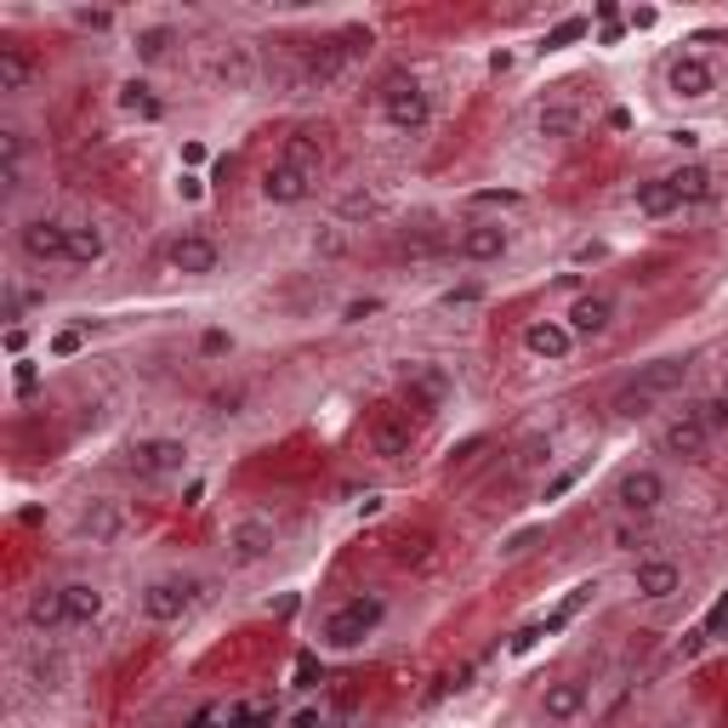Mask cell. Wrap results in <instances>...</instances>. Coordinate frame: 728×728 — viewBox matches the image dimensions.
Here are the masks:
<instances>
[{"mask_svg": "<svg viewBox=\"0 0 728 728\" xmlns=\"http://www.w3.org/2000/svg\"><path fill=\"white\" fill-rule=\"evenodd\" d=\"M660 445H666L671 456H684V461H695V456H700V450L711 445V432H706V427H700V421H695V416L684 410V416H671V421H666V432H660Z\"/></svg>", "mask_w": 728, "mask_h": 728, "instance_id": "cell-18", "label": "cell"}, {"mask_svg": "<svg viewBox=\"0 0 728 728\" xmlns=\"http://www.w3.org/2000/svg\"><path fill=\"white\" fill-rule=\"evenodd\" d=\"M18 160H23V131H0V166H7V182H18Z\"/></svg>", "mask_w": 728, "mask_h": 728, "instance_id": "cell-31", "label": "cell"}, {"mask_svg": "<svg viewBox=\"0 0 728 728\" xmlns=\"http://www.w3.org/2000/svg\"><path fill=\"white\" fill-rule=\"evenodd\" d=\"M523 348L536 353V359H547V365H558V359H569V348H575V330L564 325V319H536L523 330Z\"/></svg>", "mask_w": 728, "mask_h": 728, "instance_id": "cell-11", "label": "cell"}, {"mask_svg": "<svg viewBox=\"0 0 728 728\" xmlns=\"http://www.w3.org/2000/svg\"><path fill=\"white\" fill-rule=\"evenodd\" d=\"M580 472H587V467H569V472H558V478L547 483V501H558V496H569V490H575V483H580Z\"/></svg>", "mask_w": 728, "mask_h": 728, "instance_id": "cell-35", "label": "cell"}, {"mask_svg": "<svg viewBox=\"0 0 728 728\" xmlns=\"http://www.w3.org/2000/svg\"><path fill=\"white\" fill-rule=\"evenodd\" d=\"M410 445H416V427H410L405 416H381V421L370 427V450H376L381 461H399V456H410Z\"/></svg>", "mask_w": 728, "mask_h": 728, "instance_id": "cell-17", "label": "cell"}, {"mask_svg": "<svg viewBox=\"0 0 728 728\" xmlns=\"http://www.w3.org/2000/svg\"><path fill=\"white\" fill-rule=\"evenodd\" d=\"M587 34V18H564L552 34H547V52H558V46H569V40H580Z\"/></svg>", "mask_w": 728, "mask_h": 728, "instance_id": "cell-32", "label": "cell"}, {"mask_svg": "<svg viewBox=\"0 0 728 728\" xmlns=\"http://www.w3.org/2000/svg\"><path fill=\"white\" fill-rule=\"evenodd\" d=\"M63 609H69V626H91L103 615V587H91V580H69L63 587Z\"/></svg>", "mask_w": 728, "mask_h": 728, "instance_id": "cell-20", "label": "cell"}, {"mask_svg": "<svg viewBox=\"0 0 728 728\" xmlns=\"http://www.w3.org/2000/svg\"><path fill=\"white\" fill-rule=\"evenodd\" d=\"M166 46H171V29H142L137 34V58L154 63V58H166Z\"/></svg>", "mask_w": 728, "mask_h": 728, "instance_id": "cell-30", "label": "cell"}, {"mask_svg": "<svg viewBox=\"0 0 728 728\" xmlns=\"http://www.w3.org/2000/svg\"><path fill=\"white\" fill-rule=\"evenodd\" d=\"M120 523H126V518H120V507H114V501H91V507L80 512V523H74V529H80V541L103 547V541H114V536H120Z\"/></svg>", "mask_w": 728, "mask_h": 728, "instance_id": "cell-19", "label": "cell"}, {"mask_svg": "<svg viewBox=\"0 0 728 728\" xmlns=\"http://www.w3.org/2000/svg\"><path fill=\"white\" fill-rule=\"evenodd\" d=\"M666 182L677 188V200H684V206H700V200H711V193H717V182H711L706 166H677Z\"/></svg>", "mask_w": 728, "mask_h": 728, "instance_id": "cell-22", "label": "cell"}, {"mask_svg": "<svg viewBox=\"0 0 728 728\" xmlns=\"http://www.w3.org/2000/svg\"><path fill=\"white\" fill-rule=\"evenodd\" d=\"M370 211H376L370 193H348V200H342V217H370Z\"/></svg>", "mask_w": 728, "mask_h": 728, "instance_id": "cell-37", "label": "cell"}, {"mask_svg": "<svg viewBox=\"0 0 728 728\" xmlns=\"http://www.w3.org/2000/svg\"><path fill=\"white\" fill-rule=\"evenodd\" d=\"M564 325L575 336H604L615 325V297H604V290H587V297H575V308L564 313Z\"/></svg>", "mask_w": 728, "mask_h": 728, "instance_id": "cell-10", "label": "cell"}, {"mask_svg": "<svg viewBox=\"0 0 728 728\" xmlns=\"http://www.w3.org/2000/svg\"><path fill=\"white\" fill-rule=\"evenodd\" d=\"M666 86H671V97H684V103H700V97L717 91V69L706 58H677L666 69Z\"/></svg>", "mask_w": 728, "mask_h": 728, "instance_id": "cell-9", "label": "cell"}, {"mask_svg": "<svg viewBox=\"0 0 728 728\" xmlns=\"http://www.w3.org/2000/svg\"><path fill=\"white\" fill-rule=\"evenodd\" d=\"M580 711H587V684H575V677L547 684V695H541V717L547 722H575Z\"/></svg>", "mask_w": 728, "mask_h": 728, "instance_id": "cell-16", "label": "cell"}, {"mask_svg": "<svg viewBox=\"0 0 728 728\" xmlns=\"http://www.w3.org/2000/svg\"><path fill=\"white\" fill-rule=\"evenodd\" d=\"M103 251H109L103 228H91V222H69V262H74V268L103 262Z\"/></svg>", "mask_w": 728, "mask_h": 728, "instance_id": "cell-21", "label": "cell"}, {"mask_svg": "<svg viewBox=\"0 0 728 728\" xmlns=\"http://www.w3.org/2000/svg\"><path fill=\"white\" fill-rule=\"evenodd\" d=\"M29 620L40 626V632H52V626H69V609H63V587L52 592V587H46V592H34L29 598Z\"/></svg>", "mask_w": 728, "mask_h": 728, "instance_id": "cell-26", "label": "cell"}, {"mask_svg": "<svg viewBox=\"0 0 728 728\" xmlns=\"http://www.w3.org/2000/svg\"><path fill=\"white\" fill-rule=\"evenodd\" d=\"M365 313H376V297H365V302H348V325H359Z\"/></svg>", "mask_w": 728, "mask_h": 728, "instance_id": "cell-41", "label": "cell"}, {"mask_svg": "<svg viewBox=\"0 0 728 728\" xmlns=\"http://www.w3.org/2000/svg\"><path fill=\"white\" fill-rule=\"evenodd\" d=\"M655 728H689V722H655Z\"/></svg>", "mask_w": 728, "mask_h": 728, "instance_id": "cell-43", "label": "cell"}, {"mask_svg": "<svg viewBox=\"0 0 728 728\" xmlns=\"http://www.w3.org/2000/svg\"><path fill=\"white\" fill-rule=\"evenodd\" d=\"M193 598H200V580L193 575H166V580H149V587H142V615L149 620H177Z\"/></svg>", "mask_w": 728, "mask_h": 728, "instance_id": "cell-7", "label": "cell"}, {"mask_svg": "<svg viewBox=\"0 0 728 728\" xmlns=\"http://www.w3.org/2000/svg\"><path fill=\"white\" fill-rule=\"evenodd\" d=\"M120 109H126V114H142V120L160 114V103L149 97V86H142V80H126V86H120Z\"/></svg>", "mask_w": 728, "mask_h": 728, "instance_id": "cell-28", "label": "cell"}, {"mask_svg": "<svg viewBox=\"0 0 728 728\" xmlns=\"http://www.w3.org/2000/svg\"><path fill=\"white\" fill-rule=\"evenodd\" d=\"M376 97H381L387 126H399V131H421V126L432 120V103H427V91H421L416 74H387Z\"/></svg>", "mask_w": 728, "mask_h": 728, "instance_id": "cell-2", "label": "cell"}, {"mask_svg": "<svg viewBox=\"0 0 728 728\" xmlns=\"http://www.w3.org/2000/svg\"><path fill=\"white\" fill-rule=\"evenodd\" d=\"M126 467L137 478H177L188 467V445L182 439H137L126 450Z\"/></svg>", "mask_w": 728, "mask_h": 728, "instance_id": "cell-5", "label": "cell"}, {"mask_svg": "<svg viewBox=\"0 0 728 728\" xmlns=\"http://www.w3.org/2000/svg\"><path fill=\"white\" fill-rule=\"evenodd\" d=\"M677 206H684V200H677V188H671L666 177H655V182H638V211H644V217H671Z\"/></svg>", "mask_w": 728, "mask_h": 728, "instance_id": "cell-25", "label": "cell"}, {"mask_svg": "<svg viewBox=\"0 0 728 728\" xmlns=\"http://www.w3.org/2000/svg\"><path fill=\"white\" fill-rule=\"evenodd\" d=\"M410 387H416L421 399H445V376H439V370H416V381H410Z\"/></svg>", "mask_w": 728, "mask_h": 728, "instance_id": "cell-34", "label": "cell"}, {"mask_svg": "<svg viewBox=\"0 0 728 728\" xmlns=\"http://www.w3.org/2000/svg\"><path fill=\"white\" fill-rule=\"evenodd\" d=\"M604 257V246H592V239H587V246H575V262H598Z\"/></svg>", "mask_w": 728, "mask_h": 728, "instance_id": "cell-42", "label": "cell"}, {"mask_svg": "<svg viewBox=\"0 0 728 728\" xmlns=\"http://www.w3.org/2000/svg\"><path fill=\"white\" fill-rule=\"evenodd\" d=\"M171 268L188 273V279L217 273V246H211L206 233H182V239H171Z\"/></svg>", "mask_w": 728, "mask_h": 728, "instance_id": "cell-13", "label": "cell"}, {"mask_svg": "<svg viewBox=\"0 0 728 728\" xmlns=\"http://www.w3.org/2000/svg\"><path fill=\"white\" fill-rule=\"evenodd\" d=\"M217 74H222V80H233V86H246V80H251V58H246V52H233V58H222V63H217Z\"/></svg>", "mask_w": 728, "mask_h": 728, "instance_id": "cell-33", "label": "cell"}, {"mask_svg": "<svg viewBox=\"0 0 728 728\" xmlns=\"http://www.w3.org/2000/svg\"><path fill=\"white\" fill-rule=\"evenodd\" d=\"M632 587H638V598L660 604V598H671L677 587H684V569L666 564V558H644V564L632 569Z\"/></svg>", "mask_w": 728, "mask_h": 728, "instance_id": "cell-12", "label": "cell"}, {"mask_svg": "<svg viewBox=\"0 0 728 728\" xmlns=\"http://www.w3.org/2000/svg\"><path fill=\"white\" fill-rule=\"evenodd\" d=\"M536 131H541V137H558V142L575 137V131H580V103H547L541 120H536Z\"/></svg>", "mask_w": 728, "mask_h": 728, "instance_id": "cell-27", "label": "cell"}, {"mask_svg": "<svg viewBox=\"0 0 728 728\" xmlns=\"http://www.w3.org/2000/svg\"><path fill=\"white\" fill-rule=\"evenodd\" d=\"M285 166L290 171H302V177H313L319 182V166H325V149L308 137V131H297V137H285Z\"/></svg>", "mask_w": 728, "mask_h": 728, "instance_id": "cell-24", "label": "cell"}, {"mask_svg": "<svg viewBox=\"0 0 728 728\" xmlns=\"http://www.w3.org/2000/svg\"><path fill=\"white\" fill-rule=\"evenodd\" d=\"M722 399H728V381H722Z\"/></svg>", "mask_w": 728, "mask_h": 728, "instance_id": "cell-44", "label": "cell"}, {"mask_svg": "<svg viewBox=\"0 0 728 728\" xmlns=\"http://www.w3.org/2000/svg\"><path fill=\"white\" fill-rule=\"evenodd\" d=\"M689 416H695L706 432H722V427H728V399H700V405H689Z\"/></svg>", "mask_w": 728, "mask_h": 728, "instance_id": "cell-29", "label": "cell"}, {"mask_svg": "<svg viewBox=\"0 0 728 728\" xmlns=\"http://www.w3.org/2000/svg\"><path fill=\"white\" fill-rule=\"evenodd\" d=\"M18 251L29 262H69V222H52V217H29L18 228Z\"/></svg>", "mask_w": 728, "mask_h": 728, "instance_id": "cell-6", "label": "cell"}, {"mask_svg": "<svg viewBox=\"0 0 728 728\" xmlns=\"http://www.w3.org/2000/svg\"><path fill=\"white\" fill-rule=\"evenodd\" d=\"M660 501H666V478L655 467H632V472L620 478V507L632 512V518H649Z\"/></svg>", "mask_w": 728, "mask_h": 728, "instance_id": "cell-8", "label": "cell"}, {"mask_svg": "<svg viewBox=\"0 0 728 728\" xmlns=\"http://www.w3.org/2000/svg\"><path fill=\"white\" fill-rule=\"evenodd\" d=\"M279 541V523L268 512H246V518H233L228 523V558L233 564H262Z\"/></svg>", "mask_w": 728, "mask_h": 728, "instance_id": "cell-4", "label": "cell"}, {"mask_svg": "<svg viewBox=\"0 0 728 728\" xmlns=\"http://www.w3.org/2000/svg\"><path fill=\"white\" fill-rule=\"evenodd\" d=\"M308 193H313V177L290 171L285 160H279V166H268V177H262V200H268V206H302Z\"/></svg>", "mask_w": 728, "mask_h": 728, "instance_id": "cell-14", "label": "cell"}, {"mask_svg": "<svg viewBox=\"0 0 728 728\" xmlns=\"http://www.w3.org/2000/svg\"><path fill=\"white\" fill-rule=\"evenodd\" d=\"M381 615H387L381 598H348L342 609H330V620H325V644H330V649H353V644H365L376 626H381Z\"/></svg>", "mask_w": 728, "mask_h": 728, "instance_id": "cell-3", "label": "cell"}, {"mask_svg": "<svg viewBox=\"0 0 728 728\" xmlns=\"http://www.w3.org/2000/svg\"><path fill=\"white\" fill-rule=\"evenodd\" d=\"M684 376H689V365H684V359H655V365H644L632 381L620 387L609 410H615V416H626V421H632V416H649L666 393H677V387H684Z\"/></svg>", "mask_w": 728, "mask_h": 728, "instance_id": "cell-1", "label": "cell"}, {"mask_svg": "<svg viewBox=\"0 0 728 728\" xmlns=\"http://www.w3.org/2000/svg\"><path fill=\"white\" fill-rule=\"evenodd\" d=\"M200 353H211V359L228 353V330H206V336H200Z\"/></svg>", "mask_w": 728, "mask_h": 728, "instance_id": "cell-38", "label": "cell"}, {"mask_svg": "<svg viewBox=\"0 0 728 728\" xmlns=\"http://www.w3.org/2000/svg\"><path fill=\"white\" fill-rule=\"evenodd\" d=\"M52 353H63V359H69V353H80V330H63L58 342H52Z\"/></svg>", "mask_w": 728, "mask_h": 728, "instance_id": "cell-39", "label": "cell"}, {"mask_svg": "<svg viewBox=\"0 0 728 728\" xmlns=\"http://www.w3.org/2000/svg\"><path fill=\"white\" fill-rule=\"evenodd\" d=\"M728 632V598H717V609L706 615V638H722Z\"/></svg>", "mask_w": 728, "mask_h": 728, "instance_id": "cell-36", "label": "cell"}, {"mask_svg": "<svg viewBox=\"0 0 728 728\" xmlns=\"http://www.w3.org/2000/svg\"><path fill=\"white\" fill-rule=\"evenodd\" d=\"M34 80V58L23 46H0V91H29Z\"/></svg>", "mask_w": 728, "mask_h": 728, "instance_id": "cell-23", "label": "cell"}, {"mask_svg": "<svg viewBox=\"0 0 728 728\" xmlns=\"http://www.w3.org/2000/svg\"><path fill=\"white\" fill-rule=\"evenodd\" d=\"M177 193H182V200H200L206 182H200V177H182V182H177Z\"/></svg>", "mask_w": 728, "mask_h": 728, "instance_id": "cell-40", "label": "cell"}, {"mask_svg": "<svg viewBox=\"0 0 728 728\" xmlns=\"http://www.w3.org/2000/svg\"><path fill=\"white\" fill-rule=\"evenodd\" d=\"M461 257H467V262H501V257H507V228H501V222H472V228H461Z\"/></svg>", "mask_w": 728, "mask_h": 728, "instance_id": "cell-15", "label": "cell"}]
</instances>
